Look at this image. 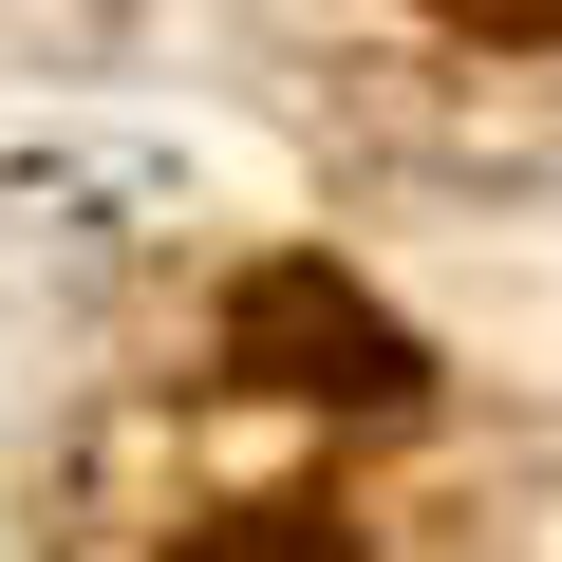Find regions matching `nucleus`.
<instances>
[{"label": "nucleus", "mask_w": 562, "mask_h": 562, "mask_svg": "<svg viewBox=\"0 0 562 562\" xmlns=\"http://www.w3.org/2000/svg\"><path fill=\"white\" fill-rule=\"evenodd\" d=\"M225 357L262 394H338V413H394L413 394V338L357 301V281H319V262H262L244 301H225Z\"/></svg>", "instance_id": "nucleus-1"}, {"label": "nucleus", "mask_w": 562, "mask_h": 562, "mask_svg": "<svg viewBox=\"0 0 562 562\" xmlns=\"http://www.w3.org/2000/svg\"><path fill=\"white\" fill-rule=\"evenodd\" d=\"M188 562H338V525H301V506H262V525H225V543H188Z\"/></svg>", "instance_id": "nucleus-2"}, {"label": "nucleus", "mask_w": 562, "mask_h": 562, "mask_svg": "<svg viewBox=\"0 0 562 562\" xmlns=\"http://www.w3.org/2000/svg\"><path fill=\"white\" fill-rule=\"evenodd\" d=\"M450 38H562V0H431Z\"/></svg>", "instance_id": "nucleus-3"}]
</instances>
